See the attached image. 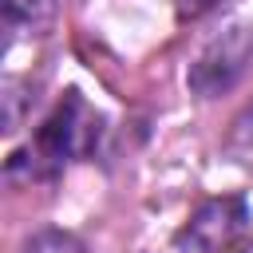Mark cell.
Returning <instances> with one entry per match:
<instances>
[{
    "mask_svg": "<svg viewBox=\"0 0 253 253\" xmlns=\"http://www.w3.org/2000/svg\"><path fill=\"white\" fill-rule=\"evenodd\" d=\"M99 138H103V115H95L79 91H67V95L59 99V107L40 123L36 138H32L20 154H12L8 174H16L20 166H28V178H32V174L51 178V174H59L67 162L87 158V154L99 146Z\"/></svg>",
    "mask_w": 253,
    "mask_h": 253,
    "instance_id": "6da1fadb",
    "label": "cell"
},
{
    "mask_svg": "<svg viewBox=\"0 0 253 253\" xmlns=\"http://www.w3.org/2000/svg\"><path fill=\"white\" fill-rule=\"evenodd\" d=\"M249 59H253V28L229 24L221 36H213V40L198 51V59H194L190 71H186V83H190L194 95L213 99V95L229 91V87L241 79V71H245Z\"/></svg>",
    "mask_w": 253,
    "mask_h": 253,
    "instance_id": "7a4b0ae2",
    "label": "cell"
},
{
    "mask_svg": "<svg viewBox=\"0 0 253 253\" xmlns=\"http://www.w3.org/2000/svg\"><path fill=\"white\" fill-rule=\"evenodd\" d=\"M245 225H249L245 202H241V198H217V202H206V206L190 217V225L182 229L178 245H190L194 253H213V249L229 245Z\"/></svg>",
    "mask_w": 253,
    "mask_h": 253,
    "instance_id": "3957f363",
    "label": "cell"
},
{
    "mask_svg": "<svg viewBox=\"0 0 253 253\" xmlns=\"http://www.w3.org/2000/svg\"><path fill=\"white\" fill-rule=\"evenodd\" d=\"M225 154L241 166L253 170V99L237 111V119L229 123V134H225Z\"/></svg>",
    "mask_w": 253,
    "mask_h": 253,
    "instance_id": "277c9868",
    "label": "cell"
},
{
    "mask_svg": "<svg viewBox=\"0 0 253 253\" xmlns=\"http://www.w3.org/2000/svg\"><path fill=\"white\" fill-rule=\"evenodd\" d=\"M213 4H217V0H174V16L186 24V20H198V16H206Z\"/></svg>",
    "mask_w": 253,
    "mask_h": 253,
    "instance_id": "5b68a950",
    "label": "cell"
},
{
    "mask_svg": "<svg viewBox=\"0 0 253 253\" xmlns=\"http://www.w3.org/2000/svg\"><path fill=\"white\" fill-rule=\"evenodd\" d=\"M36 4L40 0H4V12H8V20H28L36 12Z\"/></svg>",
    "mask_w": 253,
    "mask_h": 253,
    "instance_id": "8992f818",
    "label": "cell"
}]
</instances>
